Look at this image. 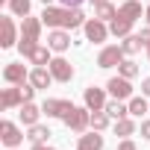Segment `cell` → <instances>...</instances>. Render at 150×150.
<instances>
[{
	"label": "cell",
	"instance_id": "6da1fadb",
	"mask_svg": "<svg viewBox=\"0 0 150 150\" xmlns=\"http://www.w3.org/2000/svg\"><path fill=\"white\" fill-rule=\"evenodd\" d=\"M62 121H65V127H68L71 132H86V129L91 127V109H88V106H83V109L74 106Z\"/></svg>",
	"mask_w": 150,
	"mask_h": 150
},
{
	"label": "cell",
	"instance_id": "7a4b0ae2",
	"mask_svg": "<svg viewBox=\"0 0 150 150\" xmlns=\"http://www.w3.org/2000/svg\"><path fill=\"white\" fill-rule=\"evenodd\" d=\"M83 33H86V41H91V44H103V41L112 35V33H109V24L100 21V18H88L86 27H83Z\"/></svg>",
	"mask_w": 150,
	"mask_h": 150
},
{
	"label": "cell",
	"instance_id": "3957f363",
	"mask_svg": "<svg viewBox=\"0 0 150 150\" xmlns=\"http://www.w3.org/2000/svg\"><path fill=\"white\" fill-rule=\"evenodd\" d=\"M41 21H44V27H50V30H65L68 6H44V9H41Z\"/></svg>",
	"mask_w": 150,
	"mask_h": 150
},
{
	"label": "cell",
	"instance_id": "277c9868",
	"mask_svg": "<svg viewBox=\"0 0 150 150\" xmlns=\"http://www.w3.org/2000/svg\"><path fill=\"white\" fill-rule=\"evenodd\" d=\"M124 47L121 44H109V47H103L100 50V56H97V68H118L121 62H124Z\"/></svg>",
	"mask_w": 150,
	"mask_h": 150
},
{
	"label": "cell",
	"instance_id": "5b68a950",
	"mask_svg": "<svg viewBox=\"0 0 150 150\" xmlns=\"http://www.w3.org/2000/svg\"><path fill=\"white\" fill-rule=\"evenodd\" d=\"M71 109H74V103L65 100V97H47V100L41 103V112H44L47 118H65Z\"/></svg>",
	"mask_w": 150,
	"mask_h": 150
},
{
	"label": "cell",
	"instance_id": "8992f818",
	"mask_svg": "<svg viewBox=\"0 0 150 150\" xmlns=\"http://www.w3.org/2000/svg\"><path fill=\"white\" fill-rule=\"evenodd\" d=\"M24 138H27V135H24V129H21L18 124H12V121H3V124H0V141H3L6 147H21Z\"/></svg>",
	"mask_w": 150,
	"mask_h": 150
},
{
	"label": "cell",
	"instance_id": "52a82bcc",
	"mask_svg": "<svg viewBox=\"0 0 150 150\" xmlns=\"http://www.w3.org/2000/svg\"><path fill=\"white\" fill-rule=\"evenodd\" d=\"M106 91H109L115 100H129V97H132V83L118 74V77H112V80L106 83Z\"/></svg>",
	"mask_w": 150,
	"mask_h": 150
},
{
	"label": "cell",
	"instance_id": "ba28073f",
	"mask_svg": "<svg viewBox=\"0 0 150 150\" xmlns=\"http://www.w3.org/2000/svg\"><path fill=\"white\" fill-rule=\"evenodd\" d=\"M0 47H3V50L18 47V30H15V21L9 15L0 18Z\"/></svg>",
	"mask_w": 150,
	"mask_h": 150
},
{
	"label": "cell",
	"instance_id": "9c48e42d",
	"mask_svg": "<svg viewBox=\"0 0 150 150\" xmlns=\"http://www.w3.org/2000/svg\"><path fill=\"white\" fill-rule=\"evenodd\" d=\"M47 68H50V74H53V80H56V83H71V80H74V74H77V71H74V65H71L68 59H62V56H56Z\"/></svg>",
	"mask_w": 150,
	"mask_h": 150
},
{
	"label": "cell",
	"instance_id": "30bf717a",
	"mask_svg": "<svg viewBox=\"0 0 150 150\" xmlns=\"http://www.w3.org/2000/svg\"><path fill=\"white\" fill-rule=\"evenodd\" d=\"M47 47L53 53H65L71 47V30H50L47 33Z\"/></svg>",
	"mask_w": 150,
	"mask_h": 150
},
{
	"label": "cell",
	"instance_id": "8fae6325",
	"mask_svg": "<svg viewBox=\"0 0 150 150\" xmlns=\"http://www.w3.org/2000/svg\"><path fill=\"white\" fill-rule=\"evenodd\" d=\"M83 100H86V106L91 109V112H97V109H106V88H97V86H88L86 91H83Z\"/></svg>",
	"mask_w": 150,
	"mask_h": 150
},
{
	"label": "cell",
	"instance_id": "7c38bea8",
	"mask_svg": "<svg viewBox=\"0 0 150 150\" xmlns=\"http://www.w3.org/2000/svg\"><path fill=\"white\" fill-rule=\"evenodd\" d=\"M3 80H6L9 86H21V83L30 80V71H27L21 62H9V65L3 68Z\"/></svg>",
	"mask_w": 150,
	"mask_h": 150
},
{
	"label": "cell",
	"instance_id": "4fadbf2b",
	"mask_svg": "<svg viewBox=\"0 0 150 150\" xmlns=\"http://www.w3.org/2000/svg\"><path fill=\"white\" fill-rule=\"evenodd\" d=\"M0 106H3V109H21V106H24V94H21V86L3 88V94H0Z\"/></svg>",
	"mask_w": 150,
	"mask_h": 150
},
{
	"label": "cell",
	"instance_id": "5bb4252c",
	"mask_svg": "<svg viewBox=\"0 0 150 150\" xmlns=\"http://www.w3.org/2000/svg\"><path fill=\"white\" fill-rule=\"evenodd\" d=\"M30 83H33L35 88H50V83H53L50 68H47V65H35V68L30 71Z\"/></svg>",
	"mask_w": 150,
	"mask_h": 150
},
{
	"label": "cell",
	"instance_id": "9a60e30c",
	"mask_svg": "<svg viewBox=\"0 0 150 150\" xmlns=\"http://www.w3.org/2000/svg\"><path fill=\"white\" fill-rule=\"evenodd\" d=\"M132 24H135V21H129V18H124V15L118 12V15L109 21V33L118 35V38H127V35L132 33Z\"/></svg>",
	"mask_w": 150,
	"mask_h": 150
},
{
	"label": "cell",
	"instance_id": "2e32d148",
	"mask_svg": "<svg viewBox=\"0 0 150 150\" xmlns=\"http://www.w3.org/2000/svg\"><path fill=\"white\" fill-rule=\"evenodd\" d=\"M41 27H44L41 15H38V18L27 15V18L21 21V35H27V38H41Z\"/></svg>",
	"mask_w": 150,
	"mask_h": 150
},
{
	"label": "cell",
	"instance_id": "e0dca14e",
	"mask_svg": "<svg viewBox=\"0 0 150 150\" xmlns=\"http://www.w3.org/2000/svg\"><path fill=\"white\" fill-rule=\"evenodd\" d=\"M18 115H21V124H24V127H35L44 112H41V106H35V103H24V106L18 109Z\"/></svg>",
	"mask_w": 150,
	"mask_h": 150
},
{
	"label": "cell",
	"instance_id": "ac0fdd59",
	"mask_svg": "<svg viewBox=\"0 0 150 150\" xmlns=\"http://www.w3.org/2000/svg\"><path fill=\"white\" fill-rule=\"evenodd\" d=\"M77 150H103V135H100L97 129H91V132L80 135V144H77Z\"/></svg>",
	"mask_w": 150,
	"mask_h": 150
},
{
	"label": "cell",
	"instance_id": "d6986e66",
	"mask_svg": "<svg viewBox=\"0 0 150 150\" xmlns=\"http://www.w3.org/2000/svg\"><path fill=\"white\" fill-rule=\"evenodd\" d=\"M118 12H121L124 18H129V21H138V18H144V12H147V9H141L138 0H124V3L118 6Z\"/></svg>",
	"mask_w": 150,
	"mask_h": 150
},
{
	"label": "cell",
	"instance_id": "ffe728a7",
	"mask_svg": "<svg viewBox=\"0 0 150 150\" xmlns=\"http://www.w3.org/2000/svg\"><path fill=\"white\" fill-rule=\"evenodd\" d=\"M127 106H129V115H132V118H144V115L150 112V103L144 100V94H141V97H129Z\"/></svg>",
	"mask_w": 150,
	"mask_h": 150
},
{
	"label": "cell",
	"instance_id": "44dd1931",
	"mask_svg": "<svg viewBox=\"0 0 150 150\" xmlns=\"http://www.w3.org/2000/svg\"><path fill=\"white\" fill-rule=\"evenodd\" d=\"M106 112H109V118H115V121L129 118V106H124V100H115V97L106 103Z\"/></svg>",
	"mask_w": 150,
	"mask_h": 150
},
{
	"label": "cell",
	"instance_id": "7402d4cb",
	"mask_svg": "<svg viewBox=\"0 0 150 150\" xmlns=\"http://www.w3.org/2000/svg\"><path fill=\"white\" fill-rule=\"evenodd\" d=\"M115 15H118V9L109 3V0H103V3H94V18H100V21H106V24H109Z\"/></svg>",
	"mask_w": 150,
	"mask_h": 150
},
{
	"label": "cell",
	"instance_id": "603a6c76",
	"mask_svg": "<svg viewBox=\"0 0 150 150\" xmlns=\"http://www.w3.org/2000/svg\"><path fill=\"white\" fill-rule=\"evenodd\" d=\"M121 47H124V53H127V56H135V53H141V47H144V38L129 33V35L124 38V44H121Z\"/></svg>",
	"mask_w": 150,
	"mask_h": 150
},
{
	"label": "cell",
	"instance_id": "cb8c5ba5",
	"mask_svg": "<svg viewBox=\"0 0 150 150\" xmlns=\"http://www.w3.org/2000/svg\"><path fill=\"white\" fill-rule=\"evenodd\" d=\"M50 135H53V132H50L44 124H35V127H30V135H27V138H30L33 144H47Z\"/></svg>",
	"mask_w": 150,
	"mask_h": 150
},
{
	"label": "cell",
	"instance_id": "d4e9b609",
	"mask_svg": "<svg viewBox=\"0 0 150 150\" xmlns=\"http://www.w3.org/2000/svg\"><path fill=\"white\" fill-rule=\"evenodd\" d=\"M30 9H33V0H9V12L15 18H27Z\"/></svg>",
	"mask_w": 150,
	"mask_h": 150
},
{
	"label": "cell",
	"instance_id": "484cf974",
	"mask_svg": "<svg viewBox=\"0 0 150 150\" xmlns=\"http://www.w3.org/2000/svg\"><path fill=\"white\" fill-rule=\"evenodd\" d=\"M30 62H33V65H50V62H53V59H50V47L38 44V47L30 53Z\"/></svg>",
	"mask_w": 150,
	"mask_h": 150
},
{
	"label": "cell",
	"instance_id": "4316f807",
	"mask_svg": "<svg viewBox=\"0 0 150 150\" xmlns=\"http://www.w3.org/2000/svg\"><path fill=\"white\" fill-rule=\"evenodd\" d=\"M132 132H135V121H132V118H121V121H115V135L129 138Z\"/></svg>",
	"mask_w": 150,
	"mask_h": 150
},
{
	"label": "cell",
	"instance_id": "83f0119b",
	"mask_svg": "<svg viewBox=\"0 0 150 150\" xmlns=\"http://www.w3.org/2000/svg\"><path fill=\"white\" fill-rule=\"evenodd\" d=\"M106 127H109V112H106V109H97V112H91V129L103 132Z\"/></svg>",
	"mask_w": 150,
	"mask_h": 150
},
{
	"label": "cell",
	"instance_id": "f1b7e54d",
	"mask_svg": "<svg viewBox=\"0 0 150 150\" xmlns=\"http://www.w3.org/2000/svg\"><path fill=\"white\" fill-rule=\"evenodd\" d=\"M138 71H141V68H138L132 59H124V62L118 65V74H121V77H127V80H135V77H138Z\"/></svg>",
	"mask_w": 150,
	"mask_h": 150
},
{
	"label": "cell",
	"instance_id": "f546056e",
	"mask_svg": "<svg viewBox=\"0 0 150 150\" xmlns=\"http://www.w3.org/2000/svg\"><path fill=\"white\" fill-rule=\"evenodd\" d=\"M38 47V38H27V35H21L18 38V50H21V56H27L30 59V53Z\"/></svg>",
	"mask_w": 150,
	"mask_h": 150
},
{
	"label": "cell",
	"instance_id": "4dcf8cb0",
	"mask_svg": "<svg viewBox=\"0 0 150 150\" xmlns=\"http://www.w3.org/2000/svg\"><path fill=\"white\" fill-rule=\"evenodd\" d=\"M141 38H144V50H147V59H150V24L141 30Z\"/></svg>",
	"mask_w": 150,
	"mask_h": 150
},
{
	"label": "cell",
	"instance_id": "1f68e13d",
	"mask_svg": "<svg viewBox=\"0 0 150 150\" xmlns=\"http://www.w3.org/2000/svg\"><path fill=\"white\" fill-rule=\"evenodd\" d=\"M118 150H138V147H135V141H129V138H124V141L118 144Z\"/></svg>",
	"mask_w": 150,
	"mask_h": 150
},
{
	"label": "cell",
	"instance_id": "d6a6232c",
	"mask_svg": "<svg viewBox=\"0 0 150 150\" xmlns=\"http://www.w3.org/2000/svg\"><path fill=\"white\" fill-rule=\"evenodd\" d=\"M141 138H150V118L141 121Z\"/></svg>",
	"mask_w": 150,
	"mask_h": 150
},
{
	"label": "cell",
	"instance_id": "836d02e7",
	"mask_svg": "<svg viewBox=\"0 0 150 150\" xmlns=\"http://www.w3.org/2000/svg\"><path fill=\"white\" fill-rule=\"evenodd\" d=\"M141 94H144V97H150V77H144V80H141Z\"/></svg>",
	"mask_w": 150,
	"mask_h": 150
},
{
	"label": "cell",
	"instance_id": "e575fe53",
	"mask_svg": "<svg viewBox=\"0 0 150 150\" xmlns=\"http://www.w3.org/2000/svg\"><path fill=\"white\" fill-rule=\"evenodd\" d=\"M33 150H56V147H50V144H33Z\"/></svg>",
	"mask_w": 150,
	"mask_h": 150
},
{
	"label": "cell",
	"instance_id": "d590c367",
	"mask_svg": "<svg viewBox=\"0 0 150 150\" xmlns=\"http://www.w3.org/2000/svg\"><path fill=\"white\" fill-rule=\"evenodd\" d=\"M144 9H147V12H144V21L150 24V0H147V6H144Z\"/></svg>",
	"mask_w": 150,
	"mask_h": 150
},
{
	"label": "cell",
	"instance_id": "8d00e7d4",
	"mask_svg": "<svg viewBox=\"0 0 150 150\" xmlns=\"http://www.w3.org/2000/svg\"><path fill=\"white\" fill-rule=\"evenodd\" d=\"M41 3H44V6H50V3H53V0H41Z\"/></svg>",
	"mask_w": 150,
	"mask_h": 150
},
{
	"label": "cell",
	"instance_id": "74e56055",
	"mask_svg": "<svg viewBox=\"0 0 150 150\" xmlns=\"http://www.w3.org/2000/svg\"><path fill=\"white\" fill-rule=\"evenodd\" d=\"M91 3H103V0H91Z\"/></svg>",
	"mask_w": 150,
	"mask_h": 150
},
{
	"label": "cell",
	"instance_id": "f35d334b",
	"mask_svg": "<svg viewBox=\"0 0 150 150\" xmlns=\"http://www.w3.org/2000/svg\"><path fill=\"white\" fill-rule=\"evenodd\" d=\"M0 3H9V0H0Z\"/></svg>",
	"mask_w": 150,
	"mask_h": 150
},
{
	"label": "cell",
	"instance_id": "ab89813d",
	"mask_svg": "<svg viewBox=\"0 0 150 150\" xmlns=\"http://www.w3.org/2000/svg\"><path fill=\"white\" fill-rule=\"evenodd\" d=\"M9 150H18V147H9Z\"/></svg>",
	"mask_w": 150,
	"mask_h": 150
}]
</instances>
